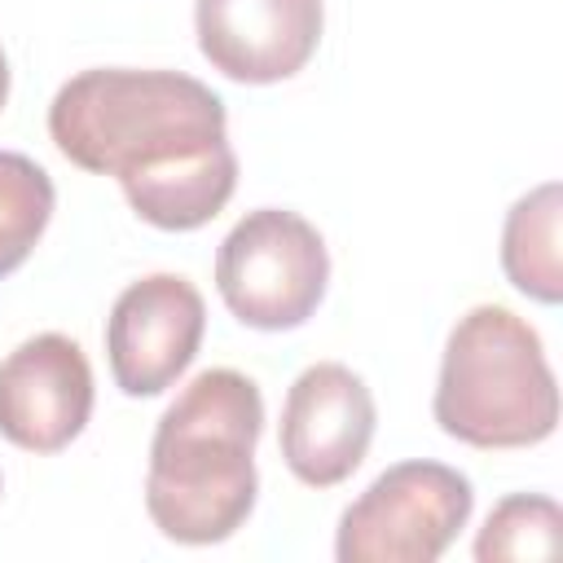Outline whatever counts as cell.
Masks as SVG:
<instances>
[{
	"label": "cell",
	"mask_w": 563,
	"mask_h": 563,
	"mask_svg": "<svg viewBox=\"0 0 563 563\" xmlns=\"http://www.w3.org/2000/svg\"><path fill=\"white\" fill-rule=\"evenodd\" d=\"M224 123V101L180 70H79L48 106L62 158L114 176L128 207L167 233L202 229L233 198L238 154Z\"/></svg>",
	"instance_id": "6da1fadb"
},
{
	"label": "cell",
	"mask_w": 563,
	"mask_h": 563,
	"mask_svg": "<svg viewBox=\"0 0 563 563\" xmlns=\"http://www.w3.org/2000/svg\"><path fill=\"white\" fill-rule=\"evenodd\" d=\"M563 550V510L554 497L541 493H510L501 497L479 537H475V559L479 563H501V559H554Z\"/></svg>",
	"instance_id": "7c38bea8"
},
{
	"label": "cell",
	"mask_w": 563,
	"mask_h": 563,
	"mask_svg": "<svg viewBox=\"0 0 563 563\" xmlns=\"http://www.w3.org/2000/svg\"><path fill=\"white\" fill-rule=\"evenodd\" d=\"M9 101V57H4V48H0V106Z\"/></svg>",
	"instance_id": "4fadbf2b"
},
{
	"label": "cell",
	"mask_w": 563,
	"mask_h": 563,
	"mask_svg": "<svg viewBox=\"0 0 563 563\" xmlns=\"http://www.w3.org/2000/svg\"><path fill=\"white\" fill-rule=\"evenodd\" d=\"M321 0H198V48L224 79L282 84L308 66L321 44Z\"/></svg>",
	"instance_id": "9c48e42d"
},
{
	"label": "cell",
	"mask_w": 563,
	"mask_h": 563,
	"mask_svg": "<svg viewBox=\"0 0 563 563\" xmlns=\"http://www.w3.org/2000/svg\"><path fill=\"white\" fill-rule=\"evenodd\" d=\"M374 422L378 409L365 378L339 361H317L286 391L277 431L282 462L299 484L334 488L365 462Z\"/></svg>",
	"instance_id": "52a82bcc"
},
{
	"label": "cell",
	"mask_w": 563,
	"mask_h": 563,
	"mask_svg": "<svg viewBox=\"0 0 563 563\" xmlns=\"http://www.w3.org/2000/svg\"><path fill=\"white\" fill-rule=\"evenodd\" d=\"M92 418V369L75 339L48 330L0 361V435L26 453H62Z\"/></svg>",
	"instance_id": "ba28073f"
},
{
	"label": "cell",
	"mask_w": 563,
	"mask_h": 563,
	"mask_svg": "<svg viewBox=\"0 0 563 563\" xmlns=\"http://www.w3.org/2000/svg\"><path fill=\"white\" fill-rule=\"evenodd\" d=\"M559 216L563 189L554 180L537 185L506 211L501 229V268L510 286L537 303L563 299V260H559Z\"/></svg>",
	"instance_id": "30bf717a"
},
{
	"label": "cell",
	"mask_w": 563,
	"mask_h": 563,
	"mask_svg": "<svg viewBox=\"0 0 563 563\" xmlns=\"http://www.w3.org/2000/svg\"><path fill=\"white\" fill-rule=\"evenodd\" d=\"M435 422L471 449H528L559 427V383L541 334L501 303H475L449 330Z\"/></svg>",
	"instance_id": "3957f363"
},
{
	"label": "cell",
	"mask_w": 563,
	"mask_h": 563,
	"mask_svg": "<svg viewBox=\"0 0 563 563\" xmlns=\"http://www.w3.org/2000/svg\"><path fill=\"white\" fill-rule=\"evenodd\" d=\"M264 396L238 369H202L158 418L145 471V510L167 541H229L255 510V444Z\"/></svg>",
	"instance_id": "7a4b0ae2"
},
{
	"label": "cell",
	"mask_w": 563,
	"mask_h": 563,
	"mask_svg": "<svg viewBox=\"0 0 563 563\" xmlns=\"http://www.w3.org/2000/svg\"><path fill=\"white\" fill-rule=\"evenodd\" d=\"M325 282L330 251L299 211H246L216 251L220 299L251 330L303 325L325 299Z\"/></svg>",
	"instance_id": "277c9868"
},
{
	"label": "cell",
	"mask_w": 563,
	"mask_h": 563,
	"mask_svg": "<svg viewBox=\"0 0 563 563\" xmlns=\"http://www.w3.org/2000/svg\"><path fill=\"white\" fill-rule=\"evenodd\" d=\"M475 510V488L444 462L387 466L339 519V563H435Z\"/></svg>",
	"instance_id": "5b68a950"
},
{
	"label": "cell",
	"mask_w": 563,
	"mask_h": 563,
	"mask_svg": "<svg viewBox=\"0 0 563 563\" xmlns=\"http://www.w3.org/2000/svg\"><path fill=\"white\" fill-rule=\"evenodd\" d=\"M53 202L57 189L48 172L18 150H0V277L26 264L53 220Z\"/></svg>",
	"instance_id": "8fae6325"
},
{
	"label": "cell",
	"mask_w": 563,
	"mask_h": 563,
	"mask_svg": "<svg viewBox=\"0 0 563 563\" xmlns=\"http://www.w3.org/2000/svg\"><path fill=\"white\" fill-rule=\"evenodd\" d=\"M207 303L180 273H150L132 282L106 321V356L123 396L167 391L198 356Z\"/></svg>",
	"instance_id": "8992f818"
}]
</instances>
